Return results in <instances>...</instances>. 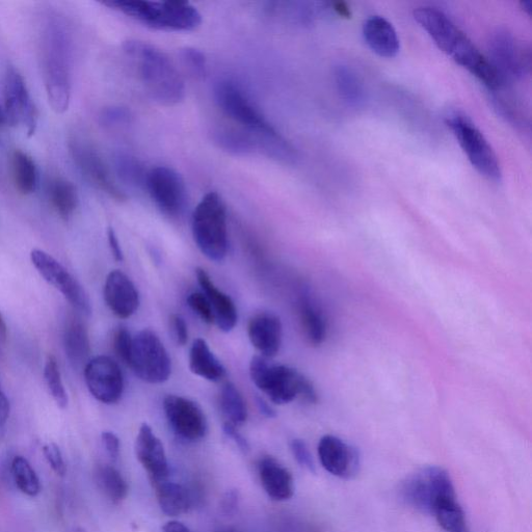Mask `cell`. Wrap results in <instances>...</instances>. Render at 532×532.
Masks as SVG:
<instances>
[{
    "label": "cell",
    "mask_w": 532,
    "mask_h": 532,
    "mask_svg": "<svg viewBox=\"0 0 532 532\" xmlns=\"http://www.w3.org/2000/svg\"><path fill=\"white\" fill-rule=\"evenodd\" d=\"M188 305L205 324L215 325L214 311L203 292H192L188 297Z\"/></svg>",
    "instance_id": "obj_42"
},
{
    "label": "cell",
    "mask_w": 532,
    "mask_h": 532,
    "mask_svg": "<svg viewBox=\"0 0 532 532\" xmlns=\"http://www.w3.org/2000/svg\"><path fill=\"white\" fill-rule=\"evenodd\" d=\"M258 471L261 485L270 498L276 501H286L294 496V477L275 458L265 457L261 459Z\"/></svg>",
    "instance_id": "obj_24"
},
{
    "label": "cell",
    "mask_w": 532,
    "mask_h": 532,
    "mask_svg": "<svg viewBox=\"0 0 532 532\" xmlns=\"http://www.w3.org/2000/svg\"><path fill=\"white\" fill-rule=\"evenodd\" d=\"M69 532H86V530L82 527H76L70 530Z\"/></svg>",
    "instance_id": "obj_57"
},
{
    "label": "cell",
    "mask_w": 532,
    "mask_h": 532,
    "mask_svg": "<svg viewBox=\"0 0 532 532\" xmlns=\"http://www.w3.org/2000/svg\"><path fill=\"white\" fill-rule=\"evenodd\" d=\"M318 458L329 473L342 480H352L361 466L357 449L332 435L324 436L319 441Z\"/></svg>",
    "instance_id": "obj_18"
},
{
    "label": "cell",
    "mask_w": 532,
    "mask_h": 532,
    "mask_svg": "<svg viewBox=\"0 0 532 532\" xmlns=\"http://www.w3.org/2000/svg\"><path fill=\"white\" fill-rule=\"evenodd\" d=\"M69 147L78 169L98 190L115 201L127 200L126 194L120 189L108 165L93 146L85 141L74 139Z\"/></svg>",
    "instance_id": "obj_15"
},
{
    "label": "cell",
    "mask_w": 532,
    "mask_h": 532,
    "mask_svg": "<svg viewBox=\"0 0 532 532\" xmlns=\"http://www.w3.org/2000/svg\"><path fill=\"white\" fill-rule=\"evenodd\" d=\"M44 379L46 386L56 404L65 409L68 406V395L64 387L61 371L55 356L47 357L44 368Z\"/></svg>",
    "instance_id": "obj_38"
},
{
    "label": "cell",
    "mask_w": 532,
    "mask_h": 532,
    "mask_svg": "<svg viewBox=\"0 0 532 532\" xmlns=\"http://www.w3.org/2000/svg\"><path fill=\"white\" fill-rule=\"evenodd\" d=\"M363 37L369 48L382 58H394L401 49L394 26L383 16L374 15L365 20Z\"/></svg>",
    "instance_id": "obj_23"
},
{
    "label": "cell",
    "mask_w": 532,
    "mask_h": 532,
    "mask_svg": "<svg viewBox=\"0 0 532 532\" xmlns=\"http://www.w3.org/2000/svg\"><path fill=\"white\" fill-rule=\"evenodd\" d=\"M494 104L498 114L514 126L523 129L529 126L528 120L523 115L521 109H519V106L513 102V99L496 96L494 98Z\"/></svg>",
    "instance_id": "obj_39"
},
{
    "label": "cell",
    "mask_w": 532,
    "mask_h": 532,
    "mask_svg": "<svg viewBox=\"0 0 532 532\" xmlns=\"http://www.w3.org/2000/svg\"><path fill=\"white\" fill-rule=\"evenodd\" d=\"M130 121V112L121 106H111V108L104 109L100 114V122L105 127L126 125Z\"/></svg>",
    "instance_id": "obj_43"
},
{
    "label": "cell",
    "mask_w": 532,
    "mask_h": 532,
    "mask_svg": "<svg viewBox=\"0 0 532 532\" xmlns=\"http://www.w3.org/2000/svg\"><path fill=\"white\" fill-rule=\"evenodd\" d=\"M248 335L253 347L269 359L281 349L283 327L280 318L273 313H260L251 318Z\"/></svg>",
    "instance_id": "obj_21"
},
{
    "label": "cell",
    "mask_w": 532,
    "mask_h": 532,
    "mask_svg": "<svg viewBox=\"0 0 532 532\" xmlns=\"http://www.w3.org/2000/svg\"><path fill=\"white\" fill-rule=\"evenodd\" d=\"M11 165L16 190L24 196L33 194L38 185V169L34 159L28 153L15 150Z\"/></svg>",
    "instance_id": "obj_30"
},
{
    "label": "cell",
    "mask_w": 532,
    "mask_h": 532,
    "mask_svg": "<svg viewBox=\"0 0 532 532\" xmlns=\"http://www.w3.org/2000/svg\"><path fill=\"white\" fill-rule=\"evenodd\" d=\"M190 369L194 375L214 383L223 381L227 376L225 366L202 338L196 339L192 345Z\"/></svg>",
    "instance_id": "obj_25"
},
{
    "label": "cell",
    "mask_w": 532,
    "mask_h": 532,
    "mask_svg": "<svg viewBox=\"0 0 532 532\" xmlns=\"http://www.w3.org/2000/svg\"><path fill=\"white\" fill-rule=\"evenodd\" d=\"M47 98L53 111H68L72 89L73 45L67 21L58 14L46 16L40 40Z\"/></svg>",
    "instance_id": "obj_1"
},
{
    "label": "cell",
    "mask_w": 532,
    "mask_h": 532,
    "mask_svg": "<svg viewBox=\"0 0 532 532\" xmlns=\"http://www.w3.org/2000/svg\"><path fill=\"white\" fill-rule=\"evenodd\" d=\"M103 5L155 30L192 32L202 23V15L190 3L111 0Z\"/></svg>",
    "instance_id": "obj_5"
},
{
    "label": "cell",
    "mask_w": 532,
    "mask_h": 532,
    "mask_svg": "<svg viewBox=\"0 0 532 532\" xmlns=\"http://www.w3.org/2000/svg\"><path fill=\"white\" fill-rule=\"evenodd\" d=\"M101 440L106 454L113 462H117L120 457L121 444L118 436L112 432H103Z\"/></svg>",
    "instance_id": "obj_46"
},
{
    "label": "cell",
    "mask_w": 532,
    "mask_h": 532,
    "mask_svg": "<svg viewBox=\"0 0 532 532\" xmlns=\"http://www.w3.org/2000/svg\"><path fill=\"white\" fill-rule=\"evenodd\" d=\"M256 403L260 413L265 417L275 418L277 416L275 409L268 402L264 401L262 397H257Z\"/></svg>",
    "instance_id": "obj_52"
},
{
    "label": "cell",
    "mask_w": 532,
    "mask_h": 532,
    "mask_svg": "<svg viewBox=\"0 0 532 532\" xmlns=\"http://www.w3.org/2000/svg\"><path fill=\"white\" fill-rule=\"evenodd\" d=\"M215 141L218 146L233 155H248L259 151L258 142L251 132L236 125H224L216 129Z\"/></svg>",
    "instance_id": "obj_27"
},
{
    "label": "cell",
    "mask_w": 532,
    "mask_h": 532,
    "mask_svg": "<svg viewBox=\"0 0 532 532\" xmlns=\"http://www.w3.org/2000/svg\"><path fill=\"white\" fill-rule=\"evenodd\" d=\"M224 432L228 438L233 440V442L241 449L245 454L250 451V445L247 439L238 432L237 428L234 425L225 422L224 423Z\"/></svg>",
    "instance_id": "obj_49"
},
{
    "label": "cell",
    "mask_w": 532,
    "mask_h": 532,
    "mask_svg": "<svg viewBox=\"0 0 532 532\" xmlns=\"http://www.w3.org/2000/svg\"><path fill=\"white\" fill-rule=\"evenodd\" d=\"M103 296L110 310L122 319L131 317L140 306V295L135 283L121 271H113L106 277Z\"/></svg>",
    "instance_id": "obj_19"
},
{
    "label": "cell",
    "mask_w": 532,
    "mask_h": 532,
    "mask_svg": "<svg viewBox=\"0 0 532 532\" xmlns=\"http://www.w3.org/2000/svg\"><path fill=\"white\" fill-rule=\"evenodd\" d=\"M434 516L445 532H470L465 513L457 495L442 497L435 505Z\"/></svg>",
    "instance_id": "obj_29"
},
{
    "label": "cell",
    "mask_w": 532,
    "mask_h": 532,
    "mask_svg": "<svg viewBox=\"0 0 532 532\" xmlns=\"http://www.w3.org/2000/svg\"><path fill=\"white\" fill-rule=\"evenodd\" d=\"M198 282L215 315V325L225 332H231L237 323V309L233 300L220 290L203 269L196 270Z\"/></svg>",
    "instance_id": "obj_22"
},
{
    "label": "cell",
    "mask_w": 532,
    "mask_h": 532,
    "mask_svg": "<svg viewBox=\"0 0 532 532\" xmlns=\"http://www.w3.org/2000/svg\"><path fill=\"white\" fill-rule=\"evenodd\" d=\"M414 18L436 45L452 60L467 69L490 90H500L504 83L483 53L444 12L434 7H421Z\"/></svg>",
    "instance_id": "obj_2"
},
{
    "label": "cell",
    "mask_w": 532,
    "mask_h": 532,
    "mask_svg": "<svg viewBox=\"0 0 532 532\" xmlns=\"http://www.w3.org/2000/svg\"><path fill=\"white\" fill-rule=\"evenodd\" d=\"M145 188L159 210L171 218L183 214L188 192L181 175L169 167H157L147 174Z\"/></svg>",
    "instance_id": "obj_13"
},
{
    "label": "cell",
    "mask_w": 532,
    "mask_h": 532,
    "mask_svg": "<svg viewBox=\"0 0 532 532\" xmlns=\"http://www.w3.org/2000/svg\"><path fill=\"white\" fill-rule=\"evenodd\" d=\"M300 322L304 334L312 345H321L327 337V323L324 315L308 299L299 305Z\"/></svg>",
    "instance_id": "obj_35"
},
{
    "label": "cell",
    "mask_w": 532,
    "mask_h": 532,
    "mask_svg": "<svg viewBox=\"0 0 532 532\" xmlns=\"http://www.w3.org/2000/svg\"><path fill=\"white\" fill-rule=\"evenodd\" d=\"M94 481L102 494L114 503L122 502L128 495L125 478L112 465L99 464L94 470Z\"/></svg>",
    "instance_id": "obj_31"
},
{
    "label": "cell",
    "mask_w": 532,
    "mask_h": 532,
    "mask_svg": "<svg viewBox=\"0 0 532 532\" xmlns=\"http://www.w3.org/2000/svg\"><path fill=\"white\" fill-rule=\"evenodd\" d=\"M250 377L276 405H286L297 398L310 404L317 402L313 384L295 368L270 364L266 358L255 356L250 363Z\"/></svg>",
    "instance_id": "obj_6"
},
{
    "label": "cell",
    "mask_w": 532,
    "mask_h": 532,
    "mask_svg": "<svg viewBox=\"0 0 532 532\" xmlns=\"http://www.w3.org/2000/svg\"><path fill=\"white\" fill-rule=\"evenodd\" d=\"M159 508L169 517L188 513L192 507V498L183 486L166 480L153 482Z\"/></svg>",
    "instance_id": "obj_26"
},
{
    "label": "cell",
    "mask_w": 532,
    "mask_h": 532,
    "mask_svg": "<svg viewBox=\"0 0 532 532\" xmlns=\"http://www.w3.org/2000/svg\"><path fill=\"white\" fill-rule=\"evenodd\" d=\"M239 493L236 490L228 491L221 500V510L225 516H233L238 510Z\"/></svg>",
    "instance_id": "obj_48"
},
{
    "label": "cell",
    "mask_w": 532,
    "mask_h": 532,
    "mask_svg": "<svg viewBox=\"0 0 532 532\" xmlns=\"http://www.w3.org/2000/svg\"><path fill=\"white\" fill-rule=\"evenodd\" d=\"M220 408L225 418L234 427H241L248 419V409L241 392L232 383H226L220 393Z\"/></svg>",
    "instance_id": "obj_34"
},
{
    "label": "cell",
    "mask_w": 532,
    "mask_h": 532,
    "mask_svg": "<svg viewBox=\"0 0 532 532\" xmlns=\"http://www.w3.org/2000/svg\"><path fill=\"white\" fill-rule=\"evenodd\" d=\"M115 169L124 183L132 186H145L148 172L136 157L118 154L115 158Z\"/></svg>",
    "instance_id": "obj_37"
},
{
    "label": "cell",
    "mask_w": 532,
    "mask_h": 532,
    "mask_svg": "<svg viewBox=\"0 0 532 532\" xmlns=\"http://www.w3.org/2000/svg\"><path fill=\"white\" fill-rule=\"evenodd\" d=\"M10 402L6 394L0 389V425H5L10 417Z\"/></svg>",
    "instance_id": "obj_51"
},
{
    "label": "cell",
    "mask_w": 532,
    "mask_h": 532,
    "mask_svg": "<svg viewBox=\"0 0 532 532\" xmlns=\"http://www.w3.org/2000/svg\"><path fill=\"white\" fill-rule=\"evenodd\" d=\"M11 471L17 489L26 496L36 497L41 492L40 478L28 460L15 457L11 464Z\"/></svg>",
    "instance_id": "obj_36"
},
{
    "label": "cell",
    "mask_w": 532,
    "mask_h": 532,
    "mask_svg": "<svg viewBox=\"0 0 532 532\" xmlns=\"http://www.w3.org/2000/svg\"><path fill=\"white\" fill-rule=\"evenodd\" d=\"M135 449L137 459L148 472L152 483L168 478L170 471L164 444L149 424L141 425Z\"/></svg>",
    "instance_id": "obj_20"
},
{
    "label": "cell",
    "mask_w": 532,
    "mask_h": 532,
    "mask_svg": "<svg viewBox=\"0 0 532 532\" xmlns=\"http://www.w3.org/2000/svg\"><path fill=\"white\" fill-rule=\"evenodd\" d=\"M290 448L297 462L314 474L316 472L315 463L306 443L303 440L295 439L291 441Z\"/></svg>",
    "instance_id": "obj_45"
},
{
    "label": "cell",
    "mask_w": 532,
    "mask_h": 532,
    "mask_svg": "<svg viewBox=\"0 0 532 532\" xmlns=\"http://www.w3.org/2000/svg\"><path fill=\"white\" fill-rule=\"evenodd\" d=\"M456 494L449 474L440 467H427L407 477L401 495L409 507L432 515L436 503L444 496Z\"/></svg>",
    "instance_id": "obj_10"
},
{
    "label": "cell",
    "mask_w": 532,
    "mask_h": 532,
    "mask_svg": "<svg viewBox=\"0 0 532 532\" xmlns=\"http://www.w3.org/2000/svg\"><path fill=\"white\" fill-rule=\"evenodd\" d=\"M31 260L45 281L60 290L76 310L86 315L92 313V304L86 289L56 258L35 249L31 253Z\"/></svg>",
    "instance_id": "obj_14"
},
{
    "label": "cell",
    "mask_w": 532,
    "mask_h": 532,
    "mask_svg": "<svg viewBox=\"0 0 532 532\" xmlns=\"http://www.w3.org/2000/svg\"><path fill=\"white\" fill-rule=\"evenodd\" d=\"M490 62L505 85L526 75L531 66L530 47L520 43L507 29H498L490 37Z\"/></svg>",
    "instance_id": "obj_11"
},
{
    "label": "cell",
    "mask_w": 532,
    "mask_h": 532,
    "mask_svg": "<svg viewBox=\"0 0 532 532\" xmlns=\"http://www.w3.org/2000/svg\"><path fill=\"white\" fill-rule=\"evenodd\" d=\"M4 108L10 126L21 125L29 138L35 136L39 114L23 75L14 66H9L4 81Z\"/></svg>",
    "instance_id": "obj_12"
},
{
    "label": "cell",
    "mask_w": 532,
    "mask_h": 532,
    "mask_svg": "<svg viewBox=\"0 0 532 532\" xmlns=\"http://www.w3.org/2000/svg\"><path fill=\"white\" fill-rule=\"evenodd\" d=\"M164 532H193L188 526L179 521H170L163 527Z\"/></svg>",
    "instance_id": "obj_53"
},
{
    "label": "cell",
    "mask_w": 532,
    "mask_h": 532,
    "mask_svg": "<svg viewBox=\"0 0 532 532\" xmlns=\"http://www.w3.org/2000/svg\"><path fill=\"white\" fill-rule=\"evenodd\" d=\"M132 341L133 337L126 328L120 327L115 332L113 340L114 351L119 360L127 367H129L131 359Z\"/></svg>",
    "instance_id": "obj_41"
},
{
    "label": "cell",
    "mask_w": 532,
    "mask_h": 532,
    "mask_svg": "<svg viewBox=\"0 0 532 532\" xmlns=\"http://www.w3.org/2000/svg\"><path fill=\"white\" fill-rule=\"evenodd\" d=\"M521 7L528 15H531L532 3L530 2V0H526V2H522Z\"/></svg>",
    "instance_id": "obj_56"
},
{
    "label": "cell",
    "mask_w": 532,
    "mask_h": 532,
    "mask_svg": "<svg viewBox=\"0 0 532 532\" xmlns=\"http://www.w3.org/2000/svg\"><path fill=\"white\" fill-rule=\"evenodd\" d=\"M129 368L148 384H162L169 380L171 358L155 332L145 329L133 337Z\"/></svg>",
    "instance_id": "obj_9"
},
{
    "label": "cell",
    "mask_w": 532,
    "mask_h": 532,
    "mask_svg": "<svg viewBox=\"0 0 532 532\" xmlns=\"http://www.w3.org/2000/svg\"><path fill=\"white\" fill-rule=\"evenodd\" d=\"M126 55L135 64L147 94L157 103L173 106L185 97L183 78L166 53L137 40L124 44Z\"/></svg>",
    "instance_id": "obj_3"
},
{
    "label": "cell",
    "mask_w": 532,
    "mask_h": 532,
    "mask_svg": "<svg viewBox=\"0 0 532 532\" xmlns=\"http://www.w3.org/2000/svg\"><path fill=\"white\" fill-rule=\"evenodd\" d=\"M164 410L171 429L181 439L196 442L207 435L205 413L192 399L168 395L164 401Z\"/></svg>",
    "instance_id": "obj_17"
},
{
    "label": "cell",
    "mask_w": 532,
    "mask_h": 532,
    "mask_svg": "<svg viewBox=\"0 0 532 532\" xmlns=\"http://www.w3.org/2000/svg\"><path fill=\"white\" fill-rule=\"evenodd\" d=\"M49 199L57 214L68 221L78 206L75 185L64 178L53 179L49 185Z\"/></svg>",
    "instance_id": "obj_32"
},
{
    "label": "cell",
    "mask_w": 532,
    "mask_h": 532,
    "mask_svg": "<svg viewBox=\"0 0 532 532\" xmlns=\"http://www.w3.org/2000/svg\"><path fill=\"white\" fill-rule=\"evenodd\" d=\"M64 347L68 359L76 365L87 362L91 354V343L87 328L79 322H72L65 330Z\"/></svg>",
    "instance_id": "obj_33"
},
{
    "label": "cell",
    "mask_w": 532,
    "mask_h": 532,
    "mask_svg": "<svg viewBox=\"0 0 532 532\" xmlns=\"http://www.w3.org/2000/svg\"><path fill=\"white\" fill-rule=\"evenodd\" d=\"M43 455L48 465L59 476H65L67 466L62 451L56 443H49L43 447Z\"/></svg>",
    "instance_id": "obj_44"
},
{
    "label": "cell",
    "mask_w": 532,
    "mask_h": 532,
    "mask_svg": "<svg viewBox=\"0 0 532 532\" xmlns=\"http://www.w3.org/2000/svg\"><path fill=\"white\" fill-rule=\"evenodd\" d=\"M195 243L209 260L221 262L228 253L227 209L218 193L205 195L194 210Z\"/></svg>",
    "instance_id": "obj_7"
},
{
    "label": "cell",
    "mask_w": 532,
    "mask_h": 532,
    "mask_svg": "<svg viewBox=\"0 0 532 532\" xmlns=\"http://www.w3.org/2000/svg\"><path fill=\"white\" fill-rule=\"evenodd\" d=\"M181 58L186 67L197 77L206 74V58L204 53L194 47H185L181 50Z\"/></svg>",
    "instance_id": "obj_40"
},
{
    "label": "cell",
    "mask_w": 532,
    "mask_h": 532,
    "mask_svg": "<svg viewBox=\"0 0 532 532\" xmlns=\"http://www.w3.org/2000/svg\"><path fill=\"white\" fill-rule=\"evenodd\" d=\"M85 380L90 393L102 404H116L123 395V372L111 357L98 356L90 360L85 367Z\"/></svg>",
    "instance_id": "obj_16"
},
{
    "label": "cell",
    "mask_w": 532,
    "mask_h": 532,
    "mask_svg": "<svg viewBox=\"0 0 532 532\" xmlns=\"http://www.w3.org/2000/svg\"><path fill=\"white\" fill-rule=\"evenodd\" d=\"M215 98L222 113L236 126L251 132L259 151L269 155L281 146L284 138L265 119L248 94L237 83L222 79L215 86Z\"/></svg>",
    "instance_id": "obj_4"
},
{
    "label": "cell",
    "mask_w": 532,
    "mask_h": 532,
    "mask_svg": "<svg viewBox=\"0 0 532 532\" xmlns=\"http://www.w3.org/2000/svg\"><path fill=\"white\" fill-rule=\"evenodd\" d=\"M10 126L9 116L4 108V105L0 104V127Z\"/></svg>",
    "instance_id": "obj_55"
},
{
    "label": "cell",
    "mask_w": 532,
    "mask_h": 532,
    "mask_svg": "<svg viewBox=\"0 0 532 532\" xmlns=\"http://www.w3.org/2000/svg\"><path fill=\"white\" fill-rule=\"evenodd\" d=\"M108 241L113 257L116 261L122 262L124 260V254L120 246L118 236L113 228L108 230Z\"/></svg>",
    "instance_id": "obj_50"
},
{
    "label": "cell",
    "mask_w": 532,
    "mask_h": 532,
    "mask_svg": "<svg viewBox=\"0 0 532 532\" xmlns=\"http://www.w3.org/2000/svg\"><path fill=\"white\" fill-rule=\"evenodd\" d=\"M471 165L484 177L494 182L501 180V168L497 155L482 131L464 114L452 112L445 118Z\"/></svg>",
    "instance_id": "obj_8"
},
{
    "label": "cell",
    "mask_w": 532,
    "mask_h": 532,
    "mask_svg": "<svg viewBox=\"0 0 532 532\" xmlns=\"http://www.w3.org/2000/svg\"><path fill=\"white\" fill-rule=\"evenodd\" d=\"M8 338V329L5 321V317L2 312H0V342L6 343Z\"/></svg>",
    "instance_id": "obj_54"
},
{
    "label": "cell",
    "mask_w": 532,
    "mask_h": 532,
    "mask_svg": "<svg viewBox=\"0 0 532 532\" xmlns=\"http://www.w3.org/2000/svg\"><path fill=\"white\" fill-rule=\"evenodd\" d=\"M229 532H235V531H229Z\"/></svg>",
    "instance_id": "obj_58"
},
{
    "label": "cell",
    "mask_w": 532,
    "mask_h": 532,
    "mask_svg": "<svg viewBox=\"0 0 532 532\" xmlns=\"http://www.w3.org/2000/svg\"><path fill=\"white\" fill-rule=\"evenodd\" d=\"M171 327L176 342L181 345V347H184L189 341V328L188 325H186L184 318L180 315H173L171 318Z\"/></svg>",
    "instance_id": "obj_47"
},
{
    "label": "cell",
    "mask_w": 532,
    "mask_h": 532,
    "mask_svg": "<svg viewBox=\"0 0 532 532\" xmlns=\"http://www.w3.org/2000/svg\"><path fill=\"white\" fill-rule=\"evenodd\" d=\"M337 91L344 102L360 109L366 103V91L357 72L349 65L339 64L334 69Z\"/></svg>",
    "instance_id": "obj_28"
}]
</instances>
